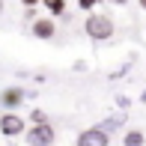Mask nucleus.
I'll return each mask as SVG.
<instances>
[{
    "instance_id": "obj_19",
    "label": "nucleus",
    "mask_w": 146,
    "mask_h": 146,
    "mask_svg": "<svg viewBox=\"0 0 146 146\" xmlns=\"http://www.w3.org/2000/svg\"><path fill=\"white\" fill-rule=\"evenodd\" d=\"M3 12H6V3H3V0H0V15H3Z\"/></svg>"
},
{
    "instance_id": "obj_18",
    "label": "nucleus",
    "mask_w": 146,
    "mask_h": 146,
    "mask_svg": "<svg viewBox=\"0 0 146 146\" xmlns=\"http://www.w3.org/2000/svg\"><path fill=\"white\" fill-rule=\"evenodd\" d=\"M137 6H140V9H143V12H146V0H137Z\"/></svg>"
},
{
    "instance_id": "obj_11",
    "label": "nucleus",
    "mask_w": 146,
    "mask_h": 146,
    "mask_svg": "<svg viewBox=\"0 0 146 146\" xmlns=\"http://www.w3.org/2000/svg\"><path fill=\"white\" fill-rule=\"evenodd\" d=\"M27 122H30V125H39V122H51V116L45 113L42 108H33L30 113H27Z\"/></svg>"
},
{
    "instance_id": "obj_15",
    "label": "nucleus",
    "mask_w": 146,
    "mask_h": 146,
    "mask_svg": "<svg viewBox=\"0 0 146 146\" xmlns=\"http://www.w3.org/2000/svg\"><path fill=\"white\" fill-rule=\"evenodd\" d=\"M21 6H42V0H18Z\"/></svg>"
},
{
    "instance_id": "obj_14",
    "label": "nucleus",
    "mask_w": 146,
    "mask_h": 146,
    "mask_svg": "<svg viewBox=\"0 0 146 146\" xmlns=\"http://www.w3.org/2000/svg\"><path fill=\"white\" fill-rule=\"evenodd\" d=\"M36 18H39V6H24V21L33 24Z\"/></svg>"
},
{
    "instance_id": "obj_17",
    "label": "nucleus",
    "mask_w": 146,
    "mask_h": 146,
    "mask_svg": "<svg viewBox=\"0 0 146 146\" xmlns=\"http://www.w3.org/2000/svg\"><path fill=\"white\" fill-rule=\"evenodd\" d=\"M140 104H146V87L140 90Z\"/></svg>"
},
{
    "instance_id": "obj_5",
    "label": "nucleus",
    "mask_w": 146,
    "mask_h": 146,
    "mask_svg": "<svg viewBox=\"0 0 146 146\" xmlns=\"http://www.w3.org/2000/svg\"><path fill=\"white\" fill-rule=\"evenodd\" d=\"M57 30L60 27H57V21L51 15H39L36 21L30 24V36L39 39V42H54V39H57Z\"/></svg>"
},
{
    "instance_id": "obj_4",
    "label": "nucleus",
    "mask_w": 146,
    "mask_h": 146,
    "mask_svg": "<svg viewBox=\"0 0 146 146\" xmlns=\"http://www.w3.org/2000/svg\"><path fill=\"white\" fill-rule=\"evenodd\" d=\"M27 125H30L27 116H21V113H9V110L0 113V134L3 137H24Z\"/></svg>"
},
{
    "instance_id": "obj_2",
    "label": "nucleus",
    "mask_w": 146,
    "mask_h": 146,
    "mask_svg": "<svg viewBox=\"0 0 146 146\" xmlns=\"http://www.w3.org/2000/svg\"><path fill=\"white\" fill-rule=\"evenodd\" d=\"M24 143H27V146H54V143H57V128H54V122L27 125V131H24Z\"/></svg>"
},
{
    "instance_id": "obj_12",
    "label": "nucleus",
    "mask_w": 146,
    "mask_h": 146,
    "mask_svg": "<svg viewBox=\"0 0 146 146\" xmlns=\"http://www.w3.org/2000/svg\"><path fill=\"white\" fill-rule=\"evenodd\" d=\"M131 66H134V60H128V63H125L122 69H113V72H110V75H108V81H119V78H125V72H128Z\"/></svg>"
},
{
    "instance_id": "obj_8",
    "label": "nucleus",
    "mask_w": 146,
    "mask_h": 146,
    "mask_svg": "<svg viewBox=\"0 0 146 146\" xmlns=\"http://www.w3.org/2000/svg\"><path fill=\"white\" fill-rule=\"evenodd\" d=\"M42 6L51 18H66L69 15V0H42Z\"/></svg>"
},
{
    "instance_id": "obj_3",
    "label": "nucleus",
    "mask_w": 146,
    "mask_h": 146,
    "mask_svg": "<svg viewBox=\"0 0 146 146\" xmlns=\"http://www.w3.org/2000/svg\"><path fill=\"white\" fill-rule=\"evenodd\" d=\"M24 102H27V87L21 84H12V87H3L0 90V113L9 110V113H21Z\"/></svg>"
},
{
    "instance_id": "obj_16",
    "label": "nucleus",
    "mask_w": 146,
    "mask_h": 146,
    "mask_svg": "<svg viewBox=\"0 0 146 146\" xmlns=\"http://www.w3.org/2000/svg\"><path fill=\"white\" fill-rule=\"evenodd\" d=\"M110 6H128V0H108Z\"/></svg>"
},
{
    "instance_id": "obj_7",
    "label": "nucleus",
    "mask_w": 146,
    "mask_h": 146,
    "mask_svg": "<svg viewBox=\"0 0 146 146\" xmlns=\"http://www.w3.org/2000/svg\"><path fill=\"white\" fill-rule=\"evenodd\" d=\"M125 122H128V113H119V110H116V113L104 116L102 122H96V125L104 131V134H110V137H113V134H122V131H125Z\"/></svg>"
},
{
    "instance_id": "obj_9",
    "label": "nucleus",
    "mask_w": 146,
    "mask_h": 146,
    "mask_svg": "<svg viewBox=\"0 0 146 146\" xmlns=\"http://www.w3.org/2000/svg\"><path fill=\"white\" fill-rule=\"evenodd\" d=\"M122 146H146V131L143 128H125L122 131Z\"/></svg>"
},
{
    "instance_id": "obj_13",
    "label": "nucleus",
    "mask_w": 146,
    "mask_h": 146,
    "mask_svg": "<svg viewBox=\"0 0 146 146\" xmlns=\"http://www.w3.org/2000/svg\"><path fill=\"white\" fill-rule=\"evenodd\" d=\"M98 3H102V0H78V9L90 15V12H96V6H98Z\"/></svg>"
},
{
    "instance_id": "obj_1",
    "label": "nucleus",
    "mask_w": 146,
    "mask_h": 146,
    "mask_svg": "<svg viewBox=\"0 0 146 146\" xmlns=\"http://www.w3.org/2000/svg\"><path fill=\"white\" fill-rule=\"evenodd\" d=\"M84 33L92 42H108V39L116 36V21L108 12H90L87 21H84Z\"/></svg>"
},
{
    "instance_id": "obj_10",
    "label": "nucleus",
    "mask_w": 146,
    "mask_h": 146,
    "mask_svg": "<svg viewBox=\"0 0 146 146\" xmlns=\"http://www.w3.org/2000/svg\"><path fill=\"white\" fill-rule=\"evenodd\" d=\"M113 104H116V110H119V113H128V110H131V104H134V102H131V96H125V92H119V96H113Z\"/></svg>"
},
{
    "instance_id": "obj_6",
    "label": "nucleus",
    "mask_w": 146,
    "mask_h": 146,
    "mask_svg": "<svg viewBox=\"0 0 146 146\" xmlns=\"http://www.w3.org/2000/svg\"><path fill=\"white\" fill-rule=\"evenodd\" d=\"M75 146H110V134H104L98 125H90L75 137Z\"/></svg>"
}]
</instances>
